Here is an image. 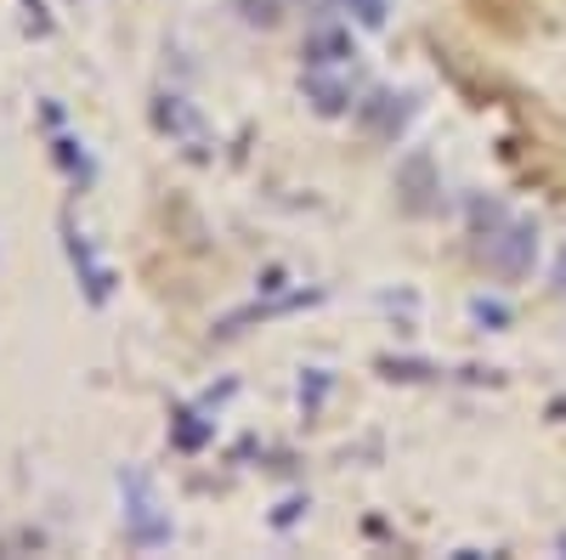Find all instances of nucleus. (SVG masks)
Returning <instances> with one entry per match:
<instances>
[{"label": "nucleus", "mask_w": 566, "mask_h": 560, "mask_svg": "<svg viewBox=\"0 0 566 560\" xmlns=\"http://www.w3.org/2000/svg\"><path fill=\"white\" fill-rule=\"evenodd\" d=\"M114 482H119V504H125V538L136 549H165L176 538V527H170V509L159 504L154 482L142 471H119Z\"/></svg>", "instance_id": "f257e3e1"}, {"label": "nucleus", "mask_w": 566, "mask_h": 560, "mask_svg": "<svg viewBox=\"0 0 566 560\" xmlns=\"http://www.w3.org/2000/svg\"><path fill=\"white\" fill-rule=\"evenodd\" d=\"M482 261H488L493 277H510V284H515V277H527L533 261H538V226L504 215L493 232H482Z\"/></svg>", "instance_id": "f03ea898"}, {"label": "nucleus", "mask_w": 566, "mask_h": 560, "mask_svg": "<svg viewBox=\"0 0 566 560\" xmlns=\"http://www.w3.org/2000/svg\"><path fill=\"white\" fill-rule=\"evenodd\" d=\"M301 97L312 103V114L340 119L346 108H357V63L352 68H301Z\"/></svg>", "instance_id": "7ed1b4c3"}, {"label": "nucleus", "mask_w": 566, "mask_h": 560, "mask_svg": "<svg viewBox=\"0 0 566 560\" xmlns=\"http://www.w3.org/2000/svg\"><path fill=\"white\" fill-rule=\"evenodd\" d=\"M413 119V91H368L357 103V125L374 136V142H397Z\"/></svg>", "instance_id": "20e7f679"}, {"label": "nucleus", "mask_w": 566, "mask_h": 560, "mask_svg": "<svg viewBox=\"0 0 566 560\" xmlns=\"http://www.w3.org/2000/svg\"><path fill=\"white\" fill-rule=\"evenodd\" d=\"M63 250H69V266H74V277H80L85 300H91V306H108V295H114V272L97 261V250H91V239L74 226V215H63Z\"/></svg>", "instance_id": "39448f33"}, {"label": "nucleus", "mask_w": 566, "mask_h": 560, "mask_svg": "<svg viewBox=\"0 0 566 560\" xmlns=\"http://www.w3.org/2000/svg\"><path fill=\"white\" fill-rule=\"evenodd\" d=\"M154 125L170 136V142L187 148V159H210V130L199 119L193 103H181V97H154Z\"/></svg>", "instance_id": "423d86ee"}, {"label": "nucleus", "mask_w": 566, "mask_h": 560, "mask_svg": "<svg viewBox=\"0 0 566 560\" xmlns=\"http://www.w3.org/2000/svg\"><path fill=\"white\" fill-rule=\"evenodd\" d=\"M301 63L306 68H352L357 63V45H352V29L346 23H317L301 45Z\"/></svg>", "instance_id": "0eeeda50"}, {"label": "nucleus", "mask_w": 566, "mask_h": 560, "mask_svg": "<svg viewBox=\"0 0 566 560\" xmlns=\"http://www.w3.org/2000/svg\"><path fill=\"white\" fill-rule=\"evenodd\" d=\"M317 295H323V289H290V295H277V300H255V306H244V311H227V317L216 323V340H232V335H244L250 323H266V317H283V311L317 306Z\"/></svg>", "instance_id": "6e6552de"}, {"label": "nucleus", "mask_w": 566, "mask_h": 560, "mask_svg": "<svg viewBox=\"0 0 566 560\" xmlns=\"http://www.w3.org/2000/svg\"><path fill=\"white\" fill-rule=\"evenodd\" d=\"M397 193H402V210L408 215H424V210H437V165H431V154H413L402 170H397Z\"/></svg>", "instance_id": "1a4fd4ad"}, {"label": "nucleus", "mask_w": 566, "mask_h": 560, "mask_svg": "<svg viewBox=\"0 0 566 560\" xmlns=\"http://www.w3.org/2000/svg\"><path fill=\"white\" fill-rule=\"evenodd\" d=\"M210 431H216V425H210V413H205L199 402H187V408L170 413V447H176V453H199V447L210 442Z\"/></svg>", "instance_id": "9d476101"}, {"label": "nucleus", "mask_w": 566, "mask_h": 560, "mask_svg": "<svg viewBox=\"0 0 566 560\" xmlns=\"http://www.w3.org/2000/svg\"><path fill=\"white\" fill-rule=\"evenodd\" d=\"M52 159H57L80 187H91V176H97V170H91V154H85L80 142H69V136H57V142H52Z\"/></svg>", "instance_id": "9b49d317"}, {"label": "nucleus", "mask_w": 566, "mask_h": 560, "mask_svg": "<svg viewBox=\"0 0 566 560\" xmlns=\"http://www.w3.org/2000/svg\"><path fill=\"white\" fill-rule=\"evenodd\" d=\"M380 373L386 380H437V362H419V357H380Z\"/></svg>", "instance_id": "f8f14e48"}, {"label": "nucleus", "mask_w": 566, "mask_h": 560, "mask_svg": "<svg viewBox=\"0 0 566 560\" xmlns=\"http://www.w3.org/2000/svg\"><path fill=\"white\" fill-rule=\"evenodd\" d=\"M232 12H239L250 29H272L283 18V0H232Z\"/></svg>", "instance_id": "ddd939ff"}, {"label": "nucleus", "mask_w": 566, "mask_h": 560, "mask_svg": "<svg viewBox=\"0 0 566 560\" xmlns=\"http://www.w3.org/2000/svg\"><path fill=\"white\" fill-rule=\"evenodd\" d=\"M323 397H328V368H306V373H301V413L317 419Z\"/></svg>", "instance_id": "4468645a"}, {"label": "nucleus", "mask_w": 566, "mask_h": 560, "mask_svg": "<svg viewBox=\"0 0 566 560\" xmlns=\"http://www.w3.org/2000/svg\"><path fill=\"white\" fill-rule=\"evenodd\" d=\"M340 7L352 12L357 29H386V18H391V0H340Z\"/></svg>", "instance_id": "2eb2a0df"}, {"label": "nucleus", "mask_w": 566, "mask_h": 560, "mask_svg": "<svg viewBox=\"0 0 566 560\" xmlns=\"http://www.w3.org/2000/svg\"><path fill=\"white\" fill-rule=\"evenodd\" d=\"M470 317H476V323H488V329H504V323H510V306H504V300H488V295H476V300H470Z\"/></svg>", "instance_id": "dca6fc26"}, {"label": "nucleus", "mask_w": 566, "mask_h": 560, "mask_svg": "<svg viewBox=\"0 0 566 560\" xmlns=\"http://www.w3.org/2000/svg\"><path fill=\"white\" fill-rule=\"evenodd\" d=\"M18 549H45V532L40 527H18V532L0 538V554H18Z\"/></svg>", "instance_id": "f3484780"}, {"label": "nucleus", "mask_w": 566, "mask_h": 560, "mask_svg": "<svg viewBox=\"0 0 566 560\" xmlns=\"http://www.w3.org/2000/svg\"><path fill=\"white\" fill-rule=\"evenodd\" d=\"M301 509H306V498H290V504H283V509H277V516H272V527H290V521L301 516Z\"/></svg>", "instance_id": "a211bd4d"}, {"label": "nucleus", "mask_w": 566, "mask_h": 560, "mask_svg": "<svg viewBox=\"0 0 566 560\" xmlns=\"http://www.w3.org/2000/svg\"><path fill=\"white\" fill-rule=\"evenodd\" d=\"M555 284L566 289V255H560V266H555Z\"/></svg>", "instance_id": "6ab92c4d"}, {"label": "nucleus", "mask_w": 566, "mask_h": 560, "mask_svg": "<svg viewBox=\"0 0 566 560\" xmlns=\"http://www.w3.org/2000/svg\"><path fill=\"white\" fill-rule=\"evenodd\" d=\"M560 549H566V538H560Z\"/></svg>", "instance_id": "aec40b11"}]
</instances>
